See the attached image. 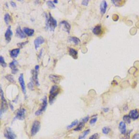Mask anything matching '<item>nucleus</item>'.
I'll list each match as a JSON object with an SVG mask.
<instances>
[{
    "label": "nucleus",
    "mask_w": 139,
    "mask_h": 139,
    "mask_svg": "<svg viewBox=\"0 0 139 139\" xmlns=\"http://www.w3.org/2000/svg\"><path fill=\"white\" fill-rule=\"evenodd\" d=\"M28 42V41H26V42H24L18 43V46L20 47V48H23V47H24L25 45H26Z\"/></svg>",
    "instance_id": "35"
},
{
    "label": "nucleus",
    "mask_w": 139,
    "mask_h": 139,
    "mask_svg": "<svg viewBox=\"0 0 139 139\" xmlns=\"http://www.w3.org/2000/svg\"><path fill=\"white\" fill-rule=\"evenodd\" d=\"M9 105H10V109H11L12 110H14V107H13V104H12L11 103H9Z\"/></svg>",
    "instance_id": "43"
},
{
    "label": "nucleus",
    "mask_w": 139,
    "mask_h": 139,
    "mask_svg": "<svg viewBox=\"0 0 139 139\" xmlns=\"http://www.w3.org/2000/svg\"><path fill=\"white\" fill-rule=\"evenodd\" d=\"M0 124H1V123H0Z\"/></svg>",
    "instance_id": "49"
},
{
    "label": "nucleus",
    "mask_w": 139,
    "mask_h": 139,
    "mask_svg": "<svg viewBox=\"0 0 139 139\" xmlns=\"http://www.w3.org/2000/svg\"><path fill=\"white\" fill-rule=\"evenodd\" d=\"M59 26L63 30L65 31L67 33H70V30H71V25L66 21H61L59 24Z\"/></svg>",
    "instance_id": "8"
},
{
    "label": "nucleus",
    "mask_w": 139,
    "mask_h": 139,
    "mask_svg": "<svg viewBox=\"0 0 139 139\" xmlns=\"http://www.w3.org/2000/svg\"><path fill=\"white\" fill-rule=\"evenodd\" d=\"M110 132V129L108 127H104L102 129V133L104 134H108Z\"/></svg>",
    "instance_id": "30"
},
{
    "label": "nucleus",
    "mask_w": 139,
    "mask_h": 139,
    "mask_svg": "<svg viewBox=\"0 0 139 139\" xmlns=\"http://www.w3.org/2000/svg\"><path fill=\"white\" fill-rule=\"evenodd\" d=\"M10 5H11V6H12V7H14V8H15V7H16V3L13 1H10Z\"/></svg>",
    "instance_id": "42"
},
{
    "label": "nucleus",
    "mask_w": 139,
    "mask_h": 139,
    "mask_svg": "<svg viewBox=\"0 0 139 139\" xmlns=\"http://www.w3.org/2000/svg\"><path fill=\"white\" fill-rule=\"evenodd\" d=\"M1 109H0V116H1L3 114H5L8 110V104L6 99L5 98V97H1Z\"/></svg>",
    "instance_id": "4"
},
{
    "label": "nucleus",
    "mask_w": 139,
    "mask_h": 139,
    "mask_svg": "<svg viewBox=\"0 0 139 139\" xmlns=\"http://www.w3.org/2000/svg\"><path fill=\"white\" fill-rule=\"evenodd\" d=\"M58 1H56V0H54V1H53L54 3H58Z\"/></svg>",
    "instance_id": "48"
},
{
    "label": "nucleus",
    "mask_w": 139,
    "mask_h": 139,
    "mask_svg": "<svg viewBox=\"0 0 139 139\" xmlns=\"http://www.w3.org/2000/svg\"><path fill=\"white\" fill-rule=\"evenodd\" d=\"M18 81H19V83L21 86V88L22 92L24 93V95H25V96H26V89L25 83H24V74L22 73L20 74L19 77H18Z\"/></svg>",
    "instance_id": "9"
},
{
    "label": "nucleus",
    "mask_w": 139,
    "mask_h": 139,
    "mask_svg": "<svg viewBox=\"0 0 139 139\" xmlns=\"http://www.w3.org/2000/svg\"><path fill=\"white\" fill-rule=\"evenodd\" d=\"M6 78L10 83H12L14 84L15 83V81L14 80V77L12 74H8V75L6 76Z\"/></svg>",
    "instance_id": "25"
},
{
    "label": "nucleus",
    "mask_w": 139,
    "mask_h": 139,
    "mask_svg": "<svg viewBox=\"0 0 139 139\" xmlns=\"http://www.w3.org/2000/svg\"><path fill=\"white\" fill-rule=\"evenodd\" d=\"M45 42V39L42 36H38L34 40V46L36 49H38L39 47H40V45L42 44V43Z\"/></svg>",
    "instance_id": "12"
},
{
    "label": "nucleus",
    "mask_w": 139,
    "mask_h": 139,
    "mask_svg": "<svg viewBox=\"0 0 139 139\" xmlns=\"http://www.w3.org/2000/svg\"><path fill=\"white\" fill-rule=\"evenodd\" d=\"M18 61L16 60H14L11 63H9V66L12 69V73L13 74H16L18 72V68L17 67Z\"/></svg>",
    "instance_id": "10"
},
{
    "label": "nucleus",
    "mask_w": 139,
    "mask_h": 139,
    "mask_svg": "<svg viewBox=\"0 0 139 139\" xmlns=\"http://www.w3.org/2000/svg\"><path fill=\"white\" fill-rule=\"evenodd\" d=\"M128 108V105H127V107H125V106H124V107H123V109H124V111H127Z\"/></svg>",
    "instance_id": "47"
},
{
    "label": "nucleus",
    "mask_w": 139,
    "mask_h": 139,
    "mask_svg": "<svg viewBox=\"0 0 139 139\" xmlns=\"http://www.w3.org/2000/svg\"><path fill=\"white\" fill-rule=\"evenodd\" d=\"M42 103L41 105V107L39 109L38 111L36 112V115L39 116L41 114H42V112L45 111V110L46 109V108L47 106V97L45 96L42 99Z\"/></svg>",
    "instance_id": "5"
},
{
    "label": "nucleus",
    "mask_w": 139,
    "mask_h": 139,
    "mask_svg": "<svg viewBox=\"0 0 139 139\" xmlns=\"http://www.w3.org/2000/svg\"><path fill=\"white\" fill-rule=\"evenodd\" d=\"M4 135L7 139H15L16 138L15 134L10 127H7L6 128Z\"/></svg>",
    "instance_id": "6"
},
{
    "label": "nucleus",
    "mask_w": 139,
    "mask_h": 139,
    "mask_svg": "<svg viewBox=\"0 0 139 139\" xmlns=\"http://www.w3.org/2000/svg\"><path fill=\"white\" fill-rule=\"evenodd\" d=\"M119 130L121 134L124 135L127 132V128H126V124L124 122H120L119 123Z\"/></svg>",
    "instance_id": "18"
},
{
    "label": "nucleus",
    "mask_w": 139,
    "mask_h": 139,
    "mask_svg": "<svg viewBox=\"0 0 139 139\" xmlns=\"http://www.w3.org/2000/svg\"><path fill=\"white\" fill-rule=\"evenodd\" d=\"M129 116L134 120L138 119L139 118V111L137 109L132 110L129 112Z\"/></svg>",
    "instance_id": "14"
},
{
    "label": "nucleus",
    "mask_w": 139,
    "mask_h": 139,
    "mask_svg": "<svg viewBox=\"0 0 139 139\" xmlns=\"http://www.w3.org/2000/svg\"><path fill=\"white\" fill-rule=\"evenodd\" d=\"M16 36L18 37V38H20L21 39H24L26 38V35L25 34V33H24V31L21 30V28L20 26H18V27L16 28Z\"/></svg>",
    "instance_id": "15"
},
{
    "label": "nucleus",
    "mask_w": 139,
    "mask_h": 139,
    "mask_svg": "<svg viewBox=\"0 0 139 139\" xmlns=\"http://www.w3.org/2000/svg\"><path fill=\"white\" fill-rule=\"evenodd\" d=\"M46 17V30H49L51 31H54L57 26V21L55 18L52 16L51 13L47 14L45 13Z\"/></svg>",
    "instance_id": "1"
},
{
    "label": "nucleus",
    "mask_w": 139,
    "mask_h": 139,
    "mask_svg": "<svg viewBox=\"0 0 139 139\" xmlns=\"http://www.w3.org/2000/svg\"><path fill=\"white\" fill-rule=\"evenodd\" d=\"M59 88L57 85H54L52 86L50 91H49V102L50 103V104H52L53 103L56 97L59 94Z\"/></svg>",
    "instance_id": "2"
},
{
    "label": "nucleus",
    "mask_w": 139,
    "mask_h": 139,
    "mask_svg": "<svg viewBox=\"0 0 139 139\" xmlns=\"http://www.w3.org/2000/svg\"><path fill=\"white\" fill-rule=\"evenodd\" d=\"M47 5L48 6V7L49 8H51V9H54V8H55V6L53 2L51 1H47Z\"/></svg>",
    "instance_id": "31"
},
{
    "label": "nucleus",
    "mask_w": 139,
    "mask_h": 139,
    "mask_svg": "<svg viewBox=\"0 0 139 139\" xmlns=\"http://www.w3.org/2000/svg\"><path fill=\"white\" fill-rule=\"evenodd\" d=\"M88 3H89V1H87V0H85V1H82V4L83 5L87 6L88 5Z\"/></svg>",
    "instance_id": "40"
},
{
    "label": "nucleus",
    "mask_w": 139,
    "mask_h": 139,
    "mask_svg": "<svg viewBox=\"0 0 139 139\" xmlns=\"http://www.w3.org/2000/svg\"><path fill=\"white\" fill-rule=\"evenodd\" d=\"M26 109L24 108H21L18 110L16 112L15 119L19 120H24L25 119Z\"/></svg>",
    "instance_id": "7"
},
{
    "label": "nucleus",
    "mask_w": 139,
    "mask_h": 139,
    "mask_svg": "<svg viewBox=\"0 0 139 139\" xmlns=\"http://www.w3.org/2000/svg\"><path fill=\"white\" fill-rule=\"evenodd\" d=\"M4 19H5V21L6 24H9V22L11 20V16L8 13H6L5 15V17H4Z\"/></svg>",
    "instance_id": "26"
},
{
    "label": "nucleus",
    "mask_w": 139,
    "mask_h": 139,
    "mask_svg": "<svg viewBox=\"0 0 139 139\" xmlns=\"http://www.w3.org/2000/svg\"><path fill=\"white\" fill-rule=\"evenodd\" d=\"M20 48H16V49H13L10 52V57L13 58H15L18 57V54L20 53Z\"/></svg>",
    "instance_id": "20"
},
{
    "label": "nucleus",
    "mask_w": 139,
    "mask_h": 139,
    "mask_svg": "<svg viewBox=\"0 0 139 139\" xmlns=\"http://www.w3.org/2000/svg\"><path fill=\"white\" fill-rule=\"evenodd\" d=\"M69 54L74 59H77L78 58V52L75 49L70 48H69Z\"/></svg>",
    "instance_id": "22"
},
{
    "label": "nucleus",
    "mask_w": 139,
    "mask_h": 139,
    "mask_svg": "<svg viewBox=\"0 0 139 139\" xmlns=\"http://www.w3.org/2000/svg\"><path fill=\"white\" fill-rule=\"evenodd\" d=\"M32 80L33 83L37 86H39V82L38 80V72L35 70H32Z\"/></svg>",
    "instance_id": "11"
},
{
    "label": "nucleus",
    "mask_w": 139,
    "mask_h": 139,
    "mask_svg": "<svg viewBox=\"0 0 139 139\" xmlns=\"http://www.w3.org/2000/svg\"><path fill=\"white\" fill-rule=\"evenodd\" d=\"M28 88L29 89H30V90H34V86H33V83L32 82H30L28 84Z\"/></svg>",
    "instance_id": "34"
},
{
    "label": "nucleus",
    "mask_w": 139,
    "mask_h": 139,
    "mask_svg": "<svg viewBox=\"0 0 139 139\" xmlns=\"http://www.w3.org/2000/svg\"><path fill=\"white\" fill-rule=\"evenodd\" d=\"M78 121L77 120H74V121H73L72 122V123H71V124H70V125H68L67 126V128L68 129H71V128H72V127H73L74 126H76L77 124H78Z\"/></svg>",
    "instance_id": "29"
},
{
    "label": "nucleus",
    "mask_w": 139,
    "mask_h": 139,
    "mask_svg": "<svg viewBox=\"0 0 139 139\" xmlns=\"http://www.w3.org/2000/svg\"><path fill=\"white\" fill-rule=\"evenodd\" d=\"M23 31L25 33L26 35H27L29 36H32L34 33V30L27 27H24Z\"/></svg>",
    "instance_id": "21"
},
{
    "label": "nucleus",
    "mask_w": 139,
    "mask_h": 139,
    "mask_svg": "<svg viewBox=\"0 0 139 139\" xmlns=\"http://www.w3.org/2000/svg\"><path fill=\"white\" fill-rule=\"evenodd\" d=\"M93 33L96 36H101L103 33V30L101 25H97L95 26L92 30Z\"/></svg>",
    "instance_id": "17"
},
{
    "label": "nucleus",
    "mask_w": 139,
    "mask_h": 139,
    "mask_svg": "<svg viewBox=\"0 0 139 139\" xmlns=\"http://www.w3.org/2000/svg\"><path fill=\"white\" fill-rule=\"evenodd\" d=\"M90 132V129H87L86 130H85V131L83 132V133L79 136L78 139H85L86 136L89 134Z\"/></svg>",
    "instance_id": "24"
},
{
    "label": "nucleus",
    "mask_w": 139,
    "mask_h": 139,
    "mask_svg": "<svg viewBox=\"0 0 139 139\" xmlns=\"http://www.w3.org/2000/svg\"><path fill=\"white\" fill-rule=\"evenodd\" d=\"M0 96H1V97L4 96L3 91V90H2V89L1 86H0Z\"/></svg>",
    "instance_id": "41"
},
{
    "label": "nucleus",
    "mask_w": 139,
    "mask_h": 139,
    "mask_svg": "<svg viewBox=\"0 0 139 139\" xmlns=\"http://www.w3.org/2000/svg\"><path fill=\"white\" fill-rule=\"evenodd\" d=\"M112 2L114 3L116 6H120L119 5H121V3H122V1H112Z\"/></svg>",
    "instance_id": "37"
},
{
    "label": "nucleus",
    "mask_w": 139,
    "mask_h": 139,
    "mask_svg": "<svg viewBox=\"0 0 139 139\" xmlns=\"http://www.w3.org/2000/svg\"><path fill=\"white\" fill-rule=\"evenodd\" d=\"M123 119L126 123L128 124L130 123V122H131V121H130V117L128 115H124L123 117Z\"/></svg>",
    "instance_id": "32"
},
{
    "label": "nucleus",
    "mask_w": 139,
    "mask_h": 139,
    "mask_svg": "<svg viewBox=\"0 0 139 139\" xmlns=\"http://www.w3.org/2000/svg\"><path fill=\"white\" fill-rule=\"evenodd\" d=\"M13 36V32L11 30V26H9L5 33V38L7 42H9L12 40V37Z\"/></svg>",
    "instance_id": "13"
},
{
    "label": "nucleus",
    "mask_w": 139,
    "mask_h": 139,
    "mask_svg": "<svg viewBox=\"0 0 139 139\" xmlns=\"http://www.w3.org/2000/svg\"><path fill=\"white\" fill-rule=\"evenodd\" d=\"M42 49H41L40 51V54L39 55V59H40L41 58V55H42Z\"/></svg>",
    "instance_id": "45"
},
{
    "label": "nucleus",
    "mask_w": 139,
    "mask_h": 139,
    "mask_svg": "<svg viewBox=\"0 0 139 139\" xmlns=\"http://www.w3.org/2000/svg\"><path fill=\"white\" fill-rule=\"evenodd\" d=\"M0 65L1 66H2L3 67H7V64L6 63V61L5 60V59L2 57V56H0Z\"/></svg>",
    "instance_id": "27"
},
{
    "label": "nucleus",
    "mask_w": 139,
    "mask_h": 139,
    "mask_svg": "<svg viewBox=\"0 0 139 139\" xmlns=\"http://www.w3.org/2000/svg\"><path fill=\"white\" fill-rule=\"evenodd\" d=\"M99 134L98 133H96L90 136L89 139H99Z\"/></svg>",
    "instance_id": "33"
},
{
    "label": "nucleus",
    "mask_w": 139,
    "mask_h": 139,
    "mask_svg": "<svg viewBox=\"0 0 139 139\" xmlns=\"http://www.w3.org/2000/svg\"><path fill=\"white\" fill-rule=\"evenodd\" d=\"M84 124H85V123H83V122H80L79 124H78V126L75 129H74V131H80V130H82V128L84 127Z\"/></svg>",
    "instance_id": "28"
},
{
    "label": "nucleus",
    "mask_w": 139,
    "mask_h": 139,
    "mask_svg": "<svg viewBox=\"0 0 139 139\" xmlns=\"http://www.w3.org/2000/svg\"><path fill=\"white\" fill-rule=\"evenodd\" d=\"M103 110L104 112H108L109 111V108H104L103 109Z\"/></svg>",
    "instance_id": "46"
},
{
    "label": "nucleus",
    "mask_w": 139,
    "mask_h": 139,
    "mask_svg": "<svg viewBox=\"0 0 139 139\" xmlns=\"http://www.w3.org/2000/svg\"><path fill=\"white\" fill-rule=\"evenodd\" d=\"M49 79H50L52 82H53L54 83H59L61 80V77L58 75H55V74H51L49 76Z\"/></svg>",
    "instance_id": "16"
},
{
    "label": "nucleus",
    "mask_w": 139,
    "mask_h": 139,
    "mask_svg": "<svg viewBox=\"0 0 139 139\" xmlns=\"http://www.w3.org/2000/svg\"><path fill=\"white\" fill-rule=\"evenodd\" d=\"M39 69V65H36V67H35V70H36V71H38V70Z\"/></svg>",
    "instance_id": "44"
},
{
    "label": "nucleus",
    "mask_w": 139,
    "mask_h": 139,
    "mask_svg": "<svg viewBox=\"0 0 139 139\" xmlns=\"http://www.w3.org/2000/svg\"><path fill=\"white\" fill-rule=\"evenodd\" d=\"M68 41L70 42H73L75 45H78L79 43L80 42V40H79V39H78L77 37L74 36H71L68 38Z\"/></svg>",
    "instance_id": "23"
},
{
    "label": "nucleus",
    "mask_w": 139,
    "mask_h": 139,
    "mask_svg": "<svg viewBox=\"0 0 139 139\" xmlns=\"http://www.w3.org/2000/svg\"><path fill=\"white\" fill-rule=\"evenodd\" d=\"M97 120V117H94V118H92V119H91L90 121V123L91 124H94L95 123H96V121Z\"/></svg>",
    "instance_id": "38"
},
{
    "label": "nucleus",
    "mask_w": 139,
    "mask_h": 139,
    "mask_svg": "<svg viewBox=\"0 0 139 139\" xmlns=\"http://www.w3.org/2000/svg\"><path fill=\"white\" fill-rule=\"evenodd\" d=\"M132 139H139V134L136 133L134 134L133 136Z\"/></svg>",
    "instance_id": "39"
},
{
    "label": "nucleus",
    "mask_w": 139,
    "mask_h": 139,
    "mask_svg": "<svg viewBox=\"0 0 139 139\" xmlns=\"http://www.w3.org/2000/svg\"><path fill=\"white\" fill-rule=\"evenodd\" d=\"M89 119V116H86L85 117H84V118H83V119H82V120H81L80 122H82L84 123H86V122L88 121Z\"/></svg>",
    "instance_id": "36"
},
{
    "label": "nucleus",
    "mask_w": 139,
    "mask_h": 139,
    "mask_svg": "<svg viewBox=\"0 0 139 139\" xmlns=\"http://www.w3.org/2000/svg\"><path fill=\"white\" fill-rule=\"evenodd\" d=\"M107 7H108V5H107V2L105 1H102V2L100 5V11L102 14H103L105 13Z\"/></svg>",
    "instance_id": "19"
},
{
    "label": "nucleus",
    "mask_w": 139,
    "mask_h": 139,
    "mask_svg": "<svg viewBox=\"0 0 139 139\" xmlns=\"http://www.w3.org/2000/svg\"><path fill=\"white\" fill-rule=\"evenodd\" d=\"M40 122L39 121H35L33 122L31 127L30 133H31V135L34 136L38 133L39 132V130L40 129Z\"/></svg>",
    "instance_id": "3"
}]
</instances>
